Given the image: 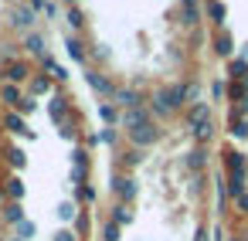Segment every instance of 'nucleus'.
Segmentation results:
<instances>
[{
    "label": "nucleus",
    "mask_w": 248,
    "mask_h": 241,
    "mask_svg": "<svg viewBox=\"0 0 248 241\" xmlns=\"http://www.w3.org/2000/svg\"><path fill=\"white\" fill-rule=\"evenodd\" d=\"M129 133V143H133V150H146V146H153L156 139H160V129H156V122H150V126H136V129H126Z\"/></svg>",
    "instance_id": "nucleus-1"
},
{
    "label": "nucleus",
    "mask_w": 248,
    "mask_h": 241,
    "mask_svg": "<svg viewBox=\"0 0 248 241\" xmlns=\"http://www.w3.org/2000/svg\"><path fill=\"white\" fill-rule=\"evenodd\" d=\"M207 119H211V105H207V102H197V99H194V102L187 105V129L194 133V129H197L201 122H207Z\"/></svg>",
    "instance_id": "nucleus-2"
},
{
    "label": "nucleus",
    "mask_w": 248,
    "mask_h": 241,
    "mask_svg": "<svg viewBox=\"0 0 248 241\" xmlns=\"http://www.w3.org/2000/svg\"><path fill=\"white\" fill-rule=\"evenodd\" d=\"M0 78H4L7 85H24V82L31 78V68H28L24 61H11V65L4 68V75H0Z\"/></svg>",
    "instance_id": "nucleus-3"
},
{
    "label": "nucleus",
    "mask_w": 248,
    "mask_h": 241,
    "mask_svg": "<svg viewBox=\"0 0 248 241\" xmlns=\"http://www.w3.org/2000/svg\"><path fill=\"white\" fill-rule=\"evenodd\" d=\"M123 122H126V129H136V126H150V122H153V112H150L146 105H136V109H126Z\"/></svg>",
    "instance_id": "nucleus-4"
},
{
    "label": "nucleus",
    "mask_w": 248,
    "mask_h": 241,
    "mask_svg": "<svg viewBox=\"0 0 248 241\" xmlns=\"http://www.w3.org/2000/svg\"><path fill=\"white\" fill-rule=\"evenodd\" d=\"M224 170H228V177H234V173H248V156L238 153V150H224Z\"/></svg>",
    "instance_id": "nucleus-5"
},
{
    "label": "nucleus",
    "mask_w": 248,
    "mask_h": 241,
    "mask_svg": "<svg viewBox=\"0 0 248 241\" xmlns=\"http://www.w3.org/2000/svg\"><path fill=\"white\" fill-rule=\"evenodd\" d=\"M85 78H89V85H92L99 95H106V99H112V95H116V85H112L102 72H85Z\"/></svg>",
    "instance_id": "nucleus-6"
},
{
    "label": "nucleus",
    "mask_w": 248,
    "mask_h": 241,
    "mask_svg": "<svg viewBox=\"0 0 248 241\" xmlns=\"http://www.w3.org/2000/svg\"><path fill=\"white\" fill-rule=\"evenodd\" d=\"M150 112L160 116V119H167V116L173 112V105H170V99H167V89H156V92H153V99H150Z\"/></svg>",
    "instance_id": "nucleus-7"
},
{
    "label": "nucleus",
    "mask_w": 248,
    "mask_h": 241,
    "mask_svg": "<svg viewBox=\"0 0 248 241\" xmlns=\"http://www.w3.org/2000/svg\"><path fill=\"white\" fill-rule=\"evenodd\" d=\"M231 51H234L231 34H228L224 28H217V34H214V55H217V58H231Z\"/></svg>",
    "instance_id": "nucleus-8"
},
{
    "label": "nucleus",
    "mask_w": 248,
    "mask_h": 241,
    "mask_svg": "<svg viewBox=\"0 0 248 241\" xmlns=\"http://www.w3.org/2000/svg\"><path fill=\"white\" fill-rule=\"evenodd\" d=\"M116 194H119V204H129L133 197H136V180L133 177H116Z\"/></svg>",
    "instance_id": "nucleus-9"
},
{
    "label": "nucleus",
    "mask_w": 248,
    "mask_h": 241,
    "mask_svg": "<svg viewBox=\"0 0 248 241\" xmlns=\"http://www.w3.org/2000/svg\"><path fill=\"white\" fill-rule=\"evenodd\" d=\"M0 122H4V129H7V133H14V136L28 129L24 116H21V112H14V109H11V112H4V119H0Z\"/></svg>",
    "instance_id": "nucleus-10"
},
{
    "label": "nucleus",
    "mask_w": 248,
    "mask_h": 241,
    "mask_svg": "<svg viewBox=\"0 0 248 241\" xmlns=\"http://www.w3.org/2000/svg\"><path fill=\"white\" fill-rule=\"evenodd\" d=\"M11 24L14 28H31L34 24V11L31 7H14L11 11Z\"/></svg>",
    "instance_id": "nucleus-11"
},
{
    "label": "nucleus",
    "mask_w": 248,
    "mask_h": 241,
    "mask_svg": "<svg viewBox=\"0 0 248 241\" xmlns=\"http://www.w3.org/2000/svg\"><path fill=\"white\" fill-rule=\"evenodd\" d=\"M65 112H68V102H65L62 95H51V102H48V116H51L55 122H65Z\"/></svg>",
    "instance_id": "nucleus-12"
},
{
    "label": "nucleus",
    "mask_w": 248,
    "mask_h": 241,
    "mask_svg": "<svg viewBox=\"0 0 248 241\" xmlns=\"http://www.w3.org/2000/svg\"><path fill=\"white\" fill-rule=\"evenodd\" d=\"M204 11H207V17L214 21V28H224V14H228V11H224L221 0H207V7H204Z\"/></svg>",
    "instance_id": "nucleus-13"
},
{
    "label": "nucleus",
    "mask_w": 248,
    "mask_h": 241,
    "mask_svg": "<svg viewBox=\"0 0 248 241\" xmlns=\"http://www.w3.org/2000/svg\"><path fill=\"white\" fill-rule=\"evenodd\" d=\"M65 48H68V58H72V61L85 65V58H89V55H85V45H82L78 38H68V41H65Z\"/></svg>",
    "instance_id": "nucleus-14"
},
{
    "label": "nucleus",
    "mask_w": 248,
    "mask_h": 241,
    "mask_svg": "<svg viewBox=\"0 0 248 241\" xmlns=\"http://www.w3.org/2000/svg\"><path fill=\"white\" fill-rule=\"evenodd\" d=\"M41 65H45L48 78H55V82H65V78H68V75H65V68H62V65H58L51 55H45V58H41Z\"/></svg>",
    "instance_id": "nucleus-15"
},
{
    "label": "nucleus",
    "mask_w": 248,
    "mask_h": 241,
    "mask_svg": "<svg viewBox=\"0 0 248 241\" xmlns=\"http://www.w3.org/2000/svg\"><path fill=\"white\" fill-rule=\"evenodd\" d=\"M112 99H116L119 105H126V109H136V105H143V102H140V95H136L133 89H116V95H112Z\"/></svg>",
    "instance_id": "nucleus-16"
},
{
    "label": "nucleus",
    "mask_w": 248,
    "mask_h": 241,
    "mask_svg": "<svg viewBox=\"0 0 248 241\" xmlns=\"http://www.w3.org/2000/svg\"><path fill=\"white\" fill-rule=\"evenodd\" d=\"M224 187H228V197H231V200H234V197H241V194L248 190V183H245V173H234V177H228V183H224Z\"/></svg>",
    "instance_id": "nucleus-17"
},
{
    "label": "nucleus",
    "mask_w": 248,
    "mask_h": 241,
    "mask_svg": "<svg viewBox=\"0 0 248 241\" xmlns=\"http://www.w3.org/2000/svg\"><path fill=\"white\" fill-rule=\"evenodd\" d=\"M24 48H28L31 55L45 58V41H41V34H24Z\"/></svg>",
    "instance_id": "nucleus-18"
},
{
    "label": "nucleus",
    "mask_w": 248,
    "mask_h": 241,
    "mask_svg": "<svg viewBox=\"0 0 248 241\" xmlns=\"http://www.w3.org/2000/svg\"><path fill=\"white\" fill-rule=\"evenodd\" d=\"M194 139H197L201 146H204V143H211V139H214V122H211V119H207V122H201V126L194 129Z\"/></svg>",
    "instance_id": "nucleus-19"
},
{
    "label": "nucleus",
    "mask_w": 248,
    "mask_h": 241,
    "mask_svg": "<svg viewBox=\"0 0 248 241\" xmlns=\"http://www.w3.org/2000/svg\"><path fill=\"white\" fill-rule=\"evenodd\" d=\"M85 173H89V153H85V150H78V153H75V180L82 183V180H85Z\"/></svg>",
    "instance_id": "nucleus-20"
},
{
    "label": "nucleus",
    "mask_w": 248,
    "mask_h": 241,
    "mask_svg": "<svg viewBox=\"0 0 248 241\" xmlns=\"http://www.w3.org/2000/svg\"><path fill=\"white\" fill-rule=\"evenodd\" d=\"M4 221H11V224H21V221H24V207H21L17 200H11V204L4 207Z\"/></svg>",
    "instance_id": "nucleus-21"
},
{
    "label": "nucleus",
    "mask_w": 248,
    "mask_h": 241,
    "mask_svg": "<svg viewBox=\"0 0 248 241\" xmlns=\"http://www.w3.org/2000/svg\"><path fill=\"white\" fill-rule=\"evenodd\" d=\"M112 221L123 227V224H133V211H129V204H116L112 207Z\"/></svg>",
    "instance_id": "nucleus-22"
},
{
    "label": "nucleus",
    "mask_w": 248,
    "mask_h": 241,
    "mask_svg": "<svg viewBox=\"0 0 248 241\" xmlns=\"http://www.w3.org/2000/svg\"><path fill=\"white\" fill-rule=\"evenodd\" d=\"M204 163H207V153H204V146H197V150H190V153H187V166H190V170H201Z\"/></svg>",
    "instance_id": "nucleus-23"
},
{
    "label": "nucleus",
    "mask_w": 248,
    "mask_h": 241,
    "mask_svg": "<svg viewBox=\"0 0 248 241\" xmlns=\"http://www.w3.org/2000/svg\"><path fill=\"white\" fill-rule=\"evenodd\" d=\"M7 160H11V166H14V170H24V163H28L24 150H17V146H7Z\"/></svg>",
    "instance_id": "nucleus-24"
},
{
    "label": "nucleus",
    "mask_w": 248,
    "mask_h": 241,
    "mask_svg": "<svg viewBox=\"0 0 248 241\" xmlns=\"http://www.w3.org/2000/svg\"><path fill=\"white\" fill-rule=\"evenodd\" d=\"M7 194H11V200H24V183H21V177H11L7 180Z\"/></svg>",
    "instance_id": "nucleus-25"
},
{
    "label": "nucleus",
    "mask_w": 248,
    "mask_h": 241,
    "mask_svg": "<svg viewBox=\"0 0 248 241\" xmlns=\"http://www.w3.org/2000/svg\"><path fill=\"white\" fill-rule=\"evenodd\" d=\"M231 136H234V139H248V119H245V116L231 122Z\"/></svg>",
    "instance_id": "nucleus-26"
},
{
    "label": "nucleus",
    "mask_w": 248,
    "mask_h": 241,
    "mask_svg": "<svg viewBox=\"0 0 248 241\" xmlns=\"http://www.w3.org/2000/svg\"><path fill=\"white\" fill-rule=\"evenodd\" d=\"M184 24H187V28L201 24V11H197V7H190V4H184Z\"/></svg>",
    "instance_id": "nucleus-27"
},
{
    "label": "nucleus",
    "mask_w": 248,
    "mask_h": 241,
    "mask_svg": "<svg viewBox=\"0 0 248 241\" xmlns=\"http://www.w3.org/2000/svg\"><path fill=\"white\" fill-rule=\"evenodd\" d=\"M99 116H102L106 122H116V119H119V109H116L112 102H102V105H99Z\"/></svg>",
    "instance_id": "nucleus-28"
},
{
    "label": "nucleus",
    "mask_w": 248,
    "mask_h": 241,
    "mask_svg": "<svg viewBox=\"0 0 248 241\" xmlns=\"http://www.w3.org/2000/svg\"><path fill=\"white\" fill-rule=\"evenodd\" d=\"M34 231H38V227H34V221H21V224H17V241L34 238Z\"/></svg>",
    "instance_id": "nucleus-29"
},
{
    "label": "nucleus",
    "mask_w": 248,
    "mask_h": 241,
    "mask_svg": "<svg viewBox=\"0 0 248 241\" xmlns=\"http://www.w3.org/2000/svg\"><path fill=\"white\" fill-rule=\"evenodd\" d=\"M48 89H51V78H45V75L31 78V92H48Z\"/></svg>",
    "instance_id": "nucleus-30"
},
{
    "label": "nucleus",
    "mask_w": 248,
    "mask_h": 241,
    "mask_svg": "<svg viewBox=\"0 0 248 241\" xmlns=\"http://www.w3.org/2000/svg\"><path fill=\"white\" fill-rule=\"evenodd\" d=\"M119 160H123V166H136V163L143 160V153H140V150H126Z\"/></svg>",
    "instance_id": "nucleus-31"
},
{
    "label": "nucleus",
    "mask_w": 248,
    "mask_h": 241,
    "mask_svg": "<svg viewBox=\"0 0 248 241\" xmlns=\"http://www.w3.org/2000/svg\"><path fill=\"white\" fill-rule=\"evenodd\" d=\"M102 241H119V224H116V221H109V224L102 227Z\"/></svg>",
    "instance_id": "nucleus-32"
},
{
    "label": "nucleus",
    "mask_w": 248,
    "mask_h": 241,
    "mask_svg": "<svg viewBox=\"0 0 248 241\" xmlns=\"http://www.w3.org/2000/svg\"><path fill=\"white\" fill-rule=\"evenodd\" d=\"M68 24L82 31V24H85V17H82V11H78V7H68Z\"/></svg>",
    "instance_id": "nucleus-33"
},
{
    "label": "nucleus",
    "mask_w": 248,
    "mask_h": 241,
    "mask_svg": "<svg viewBox=\"0 0 248 241\" xmlns=\"http://www.w3.org/2000/svg\"><path fill=\"white\" fill-rule=\"evenodd\" d=\"M231 75H234V78H245V75H248V61L231 58Z\"/></svg>",
    "instance_id": "nucleus-34"
},
{
    "label": "nucleus",
    "mask_w": 248,
    "mask_h": 241,
    "mask_svg": "<svg viewBox=\"0 0 248 241\" xmlns=\"http://www.w3.org/2000/svg\"><path fill=\"white\" fill-rule=\"evenodd\" d=\"M75 194H78L82 200H95V190H92L89 183H75Z\"/></svg>",
    "instance_id": "nucleus-35"
},
{
    "label": "nucleus",
    "mask_w": 248,
    "mask_h": 241,
    "mask_svg": "<svg viewBox=\"0 0 248 241\" xmlns=\"http://www.w3.org/2000/svg\"><path fill=\"white\" fill-rule=\"evenodd\" d=\"M75 214H78V211H75V204H68V200H65V204L58 207V217H62V221H72Z\"/></svg>",
    "instance_id": "nucleus-36"
},
{
    "label": "nucleus",
    "mask_w": 248,
    "mask_h": 241,
    "mask_svg": "<svg viewBox=\"0 0 248 241\" xmlns=\"http://www.w3.org/2000/svg\"><path fill=\"white\" fill-rule=\"evenodd\" d=\"M75 231H78V238L89 231V214H85V211H78V217H75Z\"/></svg>",
    "instance_id": "nucleus-37"
},
{
    "label": "nucleus",
    "mask_w": 248,
    "mask_h": 241,
    "mask_svg": "<svg viewBox=\"0 0 248 241\" xmlns=\"http://www.w3.org/2000/svg\"><path fill=\"white\" fill-rule=\"evenodd\" d=\"M228 95H231V99H245V95H248V89H245L241 82H234V85H228Z\"/></svg>",
    "instance_id": "nucleus-38"
},
{
    "label": "nucleus",
    "mask_w": 248,
    "mask_h": 241,
    "mask_svg": "<svg viewBox=\"0 0 248 241\" xmlns=\"http://www.w3.org/2000/svg\"><path fill=\"white\" fill-rule=\"evenodd\" d=\"M211 95H214V99H224V95H228V85H224V82H211Z\"/></svg>",
    "instance_id": "nucleus-39"
},
{
    "label": "nucleus",
    "mask_w": 248,
    "mask_h": 241,
    "mask_svg": "<svg viewBox=\"0 0 248 241\" xmlns=\"http://www.w3.org/2000/svg\"><path fill=\"white\" fill-rule=\"evenodd\" d=\"M116 139H119V136H116V129H102V133H99V143H106V146H112Z\"/></svg>",
    "instance_id": "nucleus-40"
},
{
    "label": "nucleus",
    "mask_w": 248,
    "mask_h": 241,
    "mask_svg": "<svg viewBox=\"0 0 248 241\" xmlns=\"http://www.w3.org/2000/svg\"><path fill=\"white\" fill-rule=\"evenodd\" d=\"M55 241H82V238H78V234H72L68 227H62V231L55 234Z\"/></svg>",
    "instance_id": "nucleus-41"
},
{
    "label": "nucleus",
    "mask_w": 248,
    "mask_h": 241,
    "mask_svg": "<svg viewBox=\"0 0 248 241\" xmlns=\"http://www.w3.org/2000/svg\"><path fill=\"white\" fill-rule=\"evenodd\" d=\"M234 207H238L241 214H248V190H245L241 197H234Z\"/></svg>",
    "instance_id": "nucleus-42"
},
{
    "label": "nucleus",
    "mask_w": 248,
    "mask_h": 241,
    "mask_svg": "<svg viewBox=\"0 0 248 241\" xmlns=\"http://www.w3.org/2000/svg\"><path fill=\"white\" fill-rule=\"evenodd\" d=\"M45 14H48V17H55V14H58V4H55V0H48V4H45Z\"/></svg>",
    "instance_id": "nucleus-43"
},
{
    "label": "nucleus",
    "mask_w": 248,
    "mask_h": 241,
    "mask_svg": "<svg viewBox=\"0 0 248 241\" xmlns=\"http://www.w3.org/2000/svg\"><path fill=\"white\" fill-rule=\"evenodd\" d=\"M194 241H207V227H197V238Z\"/></svg>",
    "instance_id": "nucleus-44"
},
{
    "label": "nucleus",
    "mask_w": 248,
    "mask_h": 241,
    "mask_svg": "<svg viewBox=\"0 0 248 241\" xmlns=\"http://www.w3.org/2000/svg\"><path fill=\"white\" fill-rule=\"evenodd\" d=\"M31 4V11H38V7H45V0H28Z\"/></svg>",
    "instance_id": "nucleus-45"
},
{
    "label": "nucleus",
    "mask_w": 248,
    "mask_h": 241,
    "mask_svg": "<svg viewBox=\"0 0 248 241\" xmlns=\"http://www.w3.org/2000/svg\"><path fill=\"white\" fill-rule=\"evenodd\" d=\"M184 4H190V7H197V0H184Z\"/></svg>",
    "instance_id": "nucleus-46"
},
{
    "label": "nucleus",
    "mask_w": 248,
    "mask_h": 241,
    "mask_svg": "<svg viewBox=\"0 0 248 241\" xmlns=\"http://www.w3.org/2000/svg\"><path fill=\"white\" fill-rule=\"evenodd\" d=\"M241 112H248V95H245V109H241Z\"/></svg>",
    "instance_id": "nucleus-47"
},
{
    "label": "nucleus",
    "mask_w": 248,
    "mask_h": 241,
    "mask_svg": "<svg viewBox=\"0 0 248 241\" xmlns=\"http://www.w3.org/2000/svg\"><path fill=\"white\" fill-rule=\"evenodd\" d=\"M68 4H72V7H75V0H68Z\"/></svg>",
    "instance_id": "nucleus-48"
},
{
    "label": "nucleus",
    "mask_w": 248,
    "mask_h": 241,
    "mask_svg": "<svg viewBox=\"0 0 248 241\" xmlns=\"http://www.w3.org/2000/svg\"><path fill=\"white\" fill-rule=\"evenodd\" d=\"M231 241H241V238H231Z\"/></svg>",
    "instance_id": "nucleus-49"
},
{
    "label": "nucleus",
    "mask_w": 248,
    "mask_h": 241,
    "mask_svg": "<svg viewBox=\"0 0 248 241\" xmlns=\"http://www.w3.org/2000/svg\"><path fill=\"white\" fill-rule=\"evenodd\" d=\"M245 82H248V75H245Z\"/></svg>",
    "instance_id": "nucleus-50"
},
{
    "label": "nucleus",
    "mask_w": 248,
    "mask_h": 241,
    "mask_svg": "<svg viewBox=\"0 0 248 241\" xmlns=\"http://www.w3.org/2000/svg\"><path fill=\"white\" fill-rule=\"evenodd\" d=\"M14 241H17V238H14Z\"/></svg>",
    "instance_id": "nucleus-51"
}]
</instances>
